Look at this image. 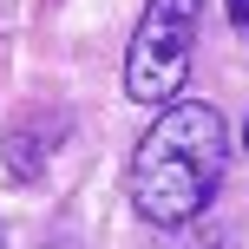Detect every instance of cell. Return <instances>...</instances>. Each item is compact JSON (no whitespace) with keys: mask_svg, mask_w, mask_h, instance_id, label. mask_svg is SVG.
I'll use <instances>...</instances> for the list:
<instances>
[{"mask_svg":"<svg viewBox=\"0 0 249 249\" xmlns=\"http://www.w3.org/2000/svg\"><path fill=\"white\" fill-rule=\"evenodd\" d=\"M223 171H230V124H223V112L197 105V99H171L158 112V124L131 151V210L151 230L190 223V216H203L216 203Z\"/></svg>","mask_w":249,"mask_h":249,"instance_id":"1","label":"cell"},{"mask_svg":"<svg viewBox=\"0 0 249 249\" xmlns=\"http://www.w3.org/2000/svg\"><path fill=\"white\" fill-rule=\"evenodd\" d=\"M203 0H151L124 46V99L131 105H171L190 79Z\"/></svg>","mask_w":249,"mask_h":249,"instance_id":"2","label":"cell"},{"mask_svg":"<svg viewBox=\"0 0 249 249\" xmlns=\"http://www.w3.org/2000/svg\"><path fill=\"white\" fill-rule=\"evenodd\" d=\"M46 144L53 138L33 131V124H13V131L0 138V164H7L13 184H39V177H46Z\"/></svg>","mask_w":249,"mask_h":249,"instance_id":"3","label":"cell"},{"mask_svg":"<svg viewBox=\"0 0 249 249\" xmlns=\"http://www.w3.org/2000/svg\"><path fill=\"white\" fill-rule=\"evenodd\" d=\"M151 249H223V236H216V223H203V216H190V223H164Z\"/></svg>","mask_w":249,"mask_h":249,"instance_id":"4","label":"cell"},{"mask_svg":"<svg viewBox=\"0 0 249 249\" xmlns=\"http://www.w3.org/2000/svg\"><path fill=\"white\" fill-rule=\"evenodd\" d=\"M230 7V26H249V0H223Z\"/></svg>","mask_w":249,"mask_h":249,"instance_id":"5","label":"cell"},{"mask_svg":"<svg viewBox=\"0 0 249 249\" xmlns=\"http://www.w3.org/2000/svg\"><path fill=\"white\" fill-rule=\"evenodd\" d=\"M243 144H249V118H243Z\"/></svg>","mask_w":249,"mask_h":249,"instance_id":"6","label":"cell"}]
</instances>
